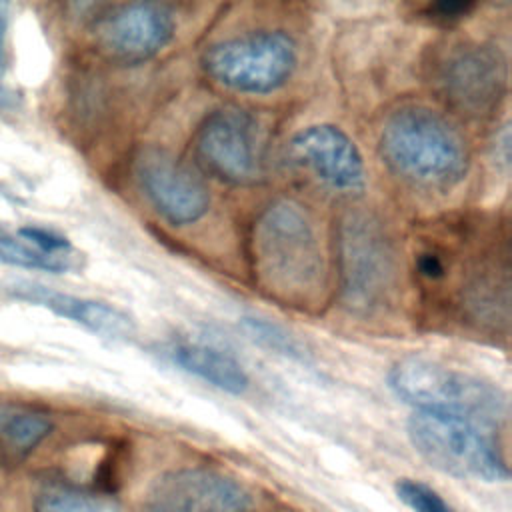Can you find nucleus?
Segmentation results:
<instances>
[{
    "label": "nucleus",
    "mask_w": 512,
    "mask_h": 512,
    "mask_svg": "<svg viewBox=\"0 0 512 512\" xmlns=\"http://www.w3.org/2000/svg\"><path fill=\"white\" fill-rule=\"evenodd\" d=\"M380 154L402 180L432 190L456 186L468 172L464 136L442 114L426 106H402L382 124Z\"/></svg>",
    "instance_id": "nucleus-1"
},
{
    "label": "nucleus",
    "mask_w": 512,
    "mask_h": 512,
    "mask_svg": "<svg viewBox=\"0 0 512 512\" xmlns=\"http://www.w3.org/2000/svg\"><path fill=\"white\" fill-rule=\"evenodd\" d=\"M386 382L416 412L460 418L482 428H496L508 418V396L498 384L436 360L402 358L392 364Z\"/></svg>",
    "instance_id": "nucleus-2"
},
{
    "label": "nucleus",
    "mask_w": 512,
    "mask_h": 512,
    "mask_svg": "<svg viewBox=\"0 0 512 512\" xmlns=\"http://www.w3.org/2000/svg\"><path fill=\"white\" fill-rule=\"evenodd\" d=\"M254 262L270 290L284 298H308L324 274L320 242L306 210L292 200H276L254 224Z\"/></svg>",
    "instance_id": "nucleus-3"
},
{
    "label": "nucleus",
    "mask_w": 512,
    "mask_h": 512,
    "mask_svg": "<svg viewBox=\"0 0 512 512\" xmlns=\"http://www.w3.org/2000/svg\"><path fill=\"white\" fill-rule=\"evenodd\" d=\"M338 272L344 302L356 312L384 308L398 282L396 250L372 214L354 210L338 224Z\"/></svg>",
    "instance_id": "nucleus-4"
},
{
    "label": "nucleus",
    "mask_w": 512,
    "mask_h": 512,
    "mask_svg": "<svg viewBox=\"0 0 512 512\" xmlns=\"http://www.w3.org/2000/svg\"><path fill=\"white\" fill-rule=\"evenodd\" d=\"M406 432L416 454L444 474L482 482L508 478V464L488 428L460 418L414 412Z\"/></svg>",
    "instance_id": "nucleus-5"
},
{
    "label": "nucleus",
    "mask_w": 512,
    "mask_h": 512,
    "mask_svg": "<svg viewBox=\"0 0 512 512\" xmlns=\"http://www.w3.org/2000/svg\"><path fill=\"white\" fill-rule=\"evenodd\" d=\"M298 64V46L284 30H256L220 40L202 54L204 72L220 86L242 94L282 88Z\"/></svg>",
    "instance_id": "nucleus-6"
},
{
    "label": "nucleus",
    "mask_w": 512,
    "mask_h": 512,
    "mask_svg": "<svg viewBox=\"0 0 512 512\" xmlns=\"http://www.w3.org/2000/svg\"><path fill=\"white\" fill-rule=\"evenodd\" d=\"M432 84L456 112L470 118L488 116L506 94V58L492 44H450L432 64Z\"/></svg>",
    "instance_id": "nucleus-7"
},
{
    "label": "nucleus",
    "mask_w": 512,
    "mask_h": 512,
    "mask_svg": "<svg viewBox=\"0 0 512 512\" xmlns=\"http://www.w3.org/2000/svg\"><path fill=\"white\" fill-rule=\"evenodd\" d=\"M194 152L206 172L234 186H250L266 174V146L254 116L228 106L210 112L196 130Z\"/></svg>",
    "instance_id": "nucleus-8"
},
{
    "label": "nucleus",
    "mask_w": 512,
    "mask_h": 512,
    "mask_svg": "<svg viewBox=\"0 0 512 512\" xmlns=\"http://www.w3.org/2000/svg\"><path fill=\"white\" fill-rule=\"evenodd\" d=\"M134 180L152 208L174 226L194 224L210 210L204 180L168 150L142 148L134 158Z\"/></svg>",
    "instance_id": "nucleus-9"
},
{
    "label": "nucleus",
    "mask_w": 512,
    "mask_h": 512,
    "mask_svg": "<svg viewBox=\"0 0 512 512\" xmlns=\"http://www.w3.org/2000/svg\"><path fill=\"white\" fill-rule=\"evenodd\" d=\"M98 48L116 62L140 64L160 54L174 38L176 20L158 2L108 6L92 26Z\"/></svg>",
    "instance_id": "nucleus-10"
},
{
    "label": "nucleus",
    "mask_w": 512,
    "mask_h": 512,
    "mask_svg": "<svg viewBox=\"0 0 512 512\" xmlns=\"http://www.w3.org/2000/svg\"><path fill=\"white\" fill-rule=\"evenodd\" d=\"M250 508L252 494L244 484L206 468L162 474L148 496L150 512H248Z\"/></svg>",
    "instance_id": "nucleus-11"
},
{
    "label": "nucleus",
    "mask_w": 512,
    "mask_h": 512,
    "mask_svg": "<svg viewBox=\"0 0 512 512\" xmlns=\"http://www.w3.org/2000/svg\"><path fill=\"white\" fill-rule=\"evenodd\" d=\"M290 154L332 190L360 192L366 186V166L358 146L334 124H312L296 132Z\"/></svg>",
    "instance_id": "nucleus-12"
},
{
    "label": "nucleus",
    "mask_w": 512,
    "mask_h": 512,
    "mask_svg": "<svg viewBox=\"0 0 512 512\" xmlns=\"http://www.w3.org/2000/svg\"><path fill=\"white\" fill-rule=\"evenodd\" d=\"M10 294L36 306H44L102 338L128 340L136 332L134 320L108 302L56 292L36 282H16L10 286Z\"/></svg>",
    "instance_id": "nucleus-13"
},
{
    "label": "nucleus",
    "mask_w": 512,
    "mask_h": 512,
    "mask_svg": "<svg viewBox=\"0 0 512 512\" xmlns=\"http://www.w3.org/2000/svg\"><path fill=\"white\" fill-rule=\"evenodd\" d=\"M166 358L180 370L204 380L206 384L228 392H246L250 378L244 366L228 352L202 342H174L166 348Z\"/></svg>",
    "instance_id": "nucleus-14"
},
{
    "label": "nucleus",
    "mask_w": 512,
    "mask_h": 512,
    "mask_svg": "<svg viewBox=\"0 0 512 512\" xmlns=\"http://www.w3.org/2000/svg\"><path fill=\"white\" fill-rule=\"evenodd\" d=\"M52 432V422L46 414L20 408L14 404H0V446L28 454Z\"/></svg>",
    "instance_id": "nucleus-15"
},
{
    "label": "nucleus",
    "mask_w": 512,
    "mask_h": 512,
    "mask_svg": "<svg viewBox=\"0 0 512 512\" xmlns=\"http://www.w3.org/2000/svg\"><path fill=\"white\" fill-rule=\"evenodd\" d=\"M0 262L18 266V268H30V270H44L62 274L78 266L80 254H46L32 244L14 238L0 230Z\"/></svg>",
    "instance_id": "nucleus-16"
},
{
    "label": "nucleus",
    "mask_w": 512,
    "mask_h": 512,
    "mask_svg": "<svg viewBox=\"0 0 512 512\" xmlns=\"http://www.w3.org/2000/svg\"><path fill=\"white\" fill-rule=\"evenodd\" d=\"M34 512H122V508L104 494L70 486H50L36 498Z\"/></svg>",
    "instance_id": "nucleus-17"
},
{
    "label": "nucleus",
    "mask_w": 512,
    "mask_h": 512,
    "mask_svg": "<svg viewBox=\"0 0 512 512\" xmlns=\"http://www.w3.org/2000/svg\"><path fill=\"white\" fill-rule=\"evenodd\" d=\"M240 326L262 348L290 360H298V362L308 360L306 346L284 326L260 316H244L240 318Z\"/></svg>",
    "instance_id": "nucleus-18"
},
{
    "label": "nucleus",
    "mask_w": 512,
    "mask_h": 512,
    "mask_svg": "<svg viewBox=\"0 0 512 512\" xmlns=\"http://www.w3.org/2000/svg\"><path fill=\"white\" fill-rule=\"evenodd\" d=\"M396 496L412 512H456L432 486L414 478H400L394 486Z\"/></svg>",
    "instance_id": "nucleus-19"
},
{
    "label": "nucleus",
    "mask_w": 512,
    "mask_h": 512,
    "mask_svg": "<svg viewBox=\"0 0 512 512\" xmlns=\"http://www.w3.org/2000/svg\"><path fill=\"white\" fill-rule=\"evenodd\" d=\"M18 238L32 244L34 248L46 252V254H74V246L72 242L48 228H40V226H22L18 230Z\"/></svg>",
    "instance_id": "nucleus-20"
},
{
    "label": "nucleus",
    "mask_w": 512,
    "mask_h": 512,
    "mask_svg": "<svg viewBox=\"0 0 512 512\" xmlns=\"http://www.w3.org/2000/svg\"><path fill=\"white\" fill-rule=\"evenodd\" d=\"M474 10L472 2H434L424 8V14L438 22H454L468 16Z\"/></svg>",
    "instance_id": "nucleus-21"
},
{
    "label": "nucleus",
    "mask_w": 512,
    "mask_h": 512,
    "mask_svg": "<svg viewBox=\"0 0 512 512\" xmlns=\"http://www.w3.org/2000/svg\"><path fill=\"white\" fill-rule=\"evenodd\" d=\"M416 268H418V272H420L424 278H428V280H440V278L446 274L444 260H442L438 254H432V252L420 254V256H418V262H416Z\"/></svg>",
    "instance_id": "nucleus-22"
},
{
    "label": "nucleus",
    "mask_w": 512,
    "mask_h": 512,
    "mask_svg": "<svg viewBox=\"0 0 512 512\" xmlns=\"http://www.w3.org/2000/svg\"><path fill=\"white\" fill-rule=\"evenodd\" d=\"M8 20H10V4L0 0V74L6 68V52H4V40L8 32Z\"/></svg>",
    "instance_id": "nucleus-23"
}]
</instances>
